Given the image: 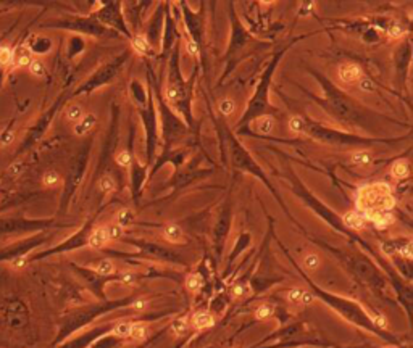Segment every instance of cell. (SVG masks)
<instances>
[{"mask_svg": "<svg viewBox=\"0 0 413 348\" xmlns=\"http://www.w3.org/2000/svg\"><path fill=\"white\" fill-rule=\"evenodd\" d=\"M394 205L392 190L384 182L363 186L357 194V208L360 213H389Z\"/></svg>", "mask_w": 413, "mask_h": 348, "instance_id": "6da1fadb", "label": "cell"}, {"mask_svg": "<svg viewBox=\"0 0 413 348\" xmlns=\"http://www.w3.org/2000/svg\"><path fill=\"white\" fill-rule=\"evenodd\" d=\"M337 74H339L341 81L345 82V84H352V82L358 81L363 76L360 66L357 63H352V62L341 63L339 68H337Z\"/></svg>", "mask_w": 413, "mask_h": 348, "instance_id": "7a4b0ae2", "label": "cell"}, {"mask_svg": "<svg viewBox=\"0 0 413 348\" xmlns=\"http://www.w3.org/2000/svg\"><path fill=\"white\" fill-rule=\"evenodd\" d=\"M362 218L373 222L378 229H384L394 222V216L391 213H362Z\"/></svg>", "mask_w": 413, "mask_h": 348, "instance_id": "3957f363", "label": "cell"}, {"mask_svg": "<svg viewBox=\"0 0 413 348\" xmlns=\"http://www.w3.org/2000/svg\"><path fill=\"white\" fill-rule=\"evenodd\" d=\"M32 62V52L31 48L26 45H21L18 48L13 50V58H12V65L18 66V68H24V66H29Z\"/></svg>", "mask_w": 413, "mask_h": 348, "instance_id": "277c9868", "label": "cell"}, {"mask_svg": "<svg viewBox=\"0 0 413 348\" xmlns=\"http://www.w3.org/2000/svg\"><path fill=\"white\" fill-rule=\"evenodd\" d=\"M95 123H97V120H95L94 114H84L76 124H74V129H73L74 134H76V136H86L87 132H90L94 129Z\"/></svg>", "mask_w": 413, "mask_h": 348, "instance_id": "5b68a950", "label": "cell"}, {"mask_svg": "<svg viewBox=\"0 0 413 348\" xmlns=\"http://www.w3.org/2000/svg\"><path fill=\"white\" fill-rule=\"evenodd\" d=\"M215 324V318L209 311H197L194 316H192V326L194 329H206V327H212Z\"/></svg>", "mask_w": 413, "mask_h": 348, "instance_id": "8992f818", "label": "cell"}, {"mask_svg": "<svg viewBox=\"0 0 413 348\" xmlns=\"http://www.w3.org/2000/svg\"><path fill=\"white\" fill-rule=\"evenodd\" d=\"M163 237L171 244H181L184 240V232L178 224H167L163 227Z\"/></svg>", "mask_w": 413, "mask_h": 348, "instance_id": "52a82bcc", "label": "cell"}, {"mask_svg": "<svg viewBox=\"0 0 413 348\" xmlns=\"http://www.w3.org/2000/svg\"><path fill=\"white\" fill-rule=\"evenodd\" d=\"M342 221L347 227H350L353 230H360L365 227V219L362 218L360 213H355V211H347L342 216Z\"/></svg>", "mask_w": 413, "mask_h": 348, "instance_id": "ba28073f", "label": "cell"}, {"mask_svg": "<svg viewBox=\"0 0 413 348\" xmlns=\"http://www.w3.org/2000/svg\"><path fill=\"white\" fill-rule=\"evenodd\" d=\"M371 163H373V155L367 150H358L350 155V164H353V166L367 168Z\"/></svg>", "mask_w": 413, "mask_h": 348, "instance_id": "9c48e42d", "label": "cell"}, {"mask_svg": "<svg viewBox=\"0 0 413 348\" xmlns=\"http://www.w3.org/2000/svg\"><path fill=\"white\" fill-rule=\"evenodd\" d=\"M275 128V120L268 114H263L260 118L253 121V129L260 132V134H270Z\"/></svg>", "mask_w": 413, "mask_h": 348, "instance_id": "30bf717a", "label": "cell"}, {"mask_svg": "<svg viewBox=\"0 0 413 348\" xmlns=\"http://www.w3.org/2000/svg\"><path fill=\"white\" fill-rule=\"evenodd\" d=\"M107 244H109V237H107L105 227H97L89 237V245L92 248H102Z\"/></svg>", "mask_w": 413, "mask_h": 348, "instance_id": "8fae6325", "label": "cell"}, {"mask_svg": "<svg viewBox=\"0 0 413 348\" xmlns=\"http://www.w3.org/2000/svg\"><path fill=\"white\" fill-rule=\"evenodd\" d=\"M134 218H136V214L133 213V210H129V208H121L118 210L117 213V222L115 224H118L121 229H125V227H129L131 224L134 222Z\"/></svg>", "mask_w": 413, "mask_h": 348, "instance_id": "7c38bea8", "label": "cell"}, {"mask_svg": "<svg viewBox=\"0 0 413 348\" xmlns=\"http://www.w3.org/2000/svg\"><path fill=\"white\" fill-rule=\"evenodd\" d=\"M408 174H410V166H408V161L405 160L395 161L391 166V176L395 179H405L408 178Z\"/></svg>", "mask_w": 413, "mask_h": 348, "instance_id": "4fadbf2b", "label": "cell"}, {"mask_svg": "<svg viewBox=\"0 0 413 348\" xmlns=\"http://www.w3.org/2000/svg\"><path fill=\"white\" fill-rule=\"evenodd\" d=\"M133 48L139 55H147L148 52H150V44H148L145 36L139 34V36L133 37Z\"/></svg>", "mask_w": 413, "mask_h": 348, "instance_id": "5bb4252c", "label": "cell"}, {"mask_svg": "<svg viewBox=\"0 0 413 348\" xmlns=\"http://www.w3.org/2000/svg\"><path fill=\"white\" fill-rule=\"evenodd\" d=\"M94 269L102 276H110L115 272V264L110 260H100L98 263L94 264Z\"/></svg>", "mask_w": 413, "mask_h": 348, "instance_id": "9a60e30c", "label": "cell"}, {"mask_svg": "<svg viewBox=\"0 0 413 348\" xmlns=\"http://www.w3.org/2000/svg\"><path fill=\"white\" fill-rule=\"evenodd\" d=\"M98 189H100V192H104L105 195H109L112 192H115V189H117V184H115V179L112 176H104L98 181Z\"/></svg>", "mask_w": 413, "mask_h": 348, "instance_id": "2e32d148", "label": "cell"}, {"mask_svg": "<svg viewBox=\"0 0 413 348\" xmlns=\"http://www.w3.org/2000/svg\"><path fill=\"white\" fill-rule=\"evenodd\" d=\"M186 288L189 290V292H199V290L202 288V277L200 274H189L186 277Z\"/></svg>", "mask_w": 413, "mask_h": 348, "instance_id": "e0dca14e", "label": "cell"}, {"mask_svg": "<svg viewBox=\"0 0 413 348\" xmlns=\"http://www.w3.org/2000/svg\"><path fill=\"white\" fill-rule=\"evenodd\" d=\"M65 114H67V120L71 121V123H78L82 116H84V113H82V108H81V105L78 103H73L70 105L67 111H65Z\"/></svg>", "mask_w": 413, "mask_h": 348, "instance_id": "ac0fdd59", "label": "cell"}, {"mask_svg": "<svg viewBox=\"0 0 413 348\" xmlns=\"http://www.w3.org/2000/svg\"><path fill=\"white\" fill-rule=\"evenodd\" d=\"M129 337L134 338V340H144L147 337V326L142 324V322H136V324L131 326Z\"/></svg>", "mask_w": 413, "mask_h": 348, "instance_id": "d6986e66", "label": "cell"}, {"mask_svg": "<svg viewBox=\"0 0 413 348\" xmlns=\"http://www.w3.org/2000/svg\"><path fill=\"white\" fill-rule=\"evenodd\" d=\"M303 266H305V269H308V271H317L321 266V258L317 253H308L303 258Z\"/></svg>", "mask_w": 413, "mask_h": 348, "instance_id": "ffe728a7", "label": "cell"}, {"mask_svg": "<svg viewBox=\"0 0 413 348\" xmlns=\"http://www.w3.org/2000/svg\"><path fill=\"white\" fill-rule=\"evenodd\" d=\"M12 58H13V50L8 45H0V66L5 68V66L12 65Z\"/></svg>", "mask_w": 413, "mask_h": 348, "instance_id": "44dd1931", "label": "cell"}, {"mask_svg": "<svg viewBox=\"0 0 413 348\" xmlns=\"http://www.w3.org/2000/svg\"><path fill=\"white\" fill-rule=\"evenodd\" d=\"M289 129H291L294 134H302L305 131V123L300 116H292V118L289 120Z\"/></svg>", "mask_w": 413, "mask_h": 348, "instance_id": "7402d4cb", "label": "cell"}, {"mask_svg": "<svg viewBox=\"0 0 413 348\" xmlns=\"http://www.w3.org/2000/svg\"><path fill=\"white\" fill-rule=\"evenodd\" d=\"M29 71L34 74L36 78H42V76H45V65L40 62V60L32 58V62L29 65Z\"/></svg>", "mask_w": 413, "mask_h": 348, "instance_id": "603a6c76", "label": "cell"}, {"mask_svg": "<svg viewBox=\"0 0 413 348\" xmlns=\"http://www.w3.org/2000/svg\"><path fill=\"white\" fill-rule=\"evenodd\" d=\"M271 314H273V306L270 305H260L257 310H255V318L260 319V321H265L268 318H271Z\"/></svg>", "mask_w": 413, "mask_h": 348, "instance_id": "cb8c5ba5", "label": "cell"}, {"mask_svg": "<svg viewBox=\"0 0 413 348\" xmlns=\"http://www.w3.org/2000/svg\"><path fill=\"white\" fill-rule=\"evenodd\" d=\"M171 330H173V334H175V335H183L186 330H187V319L186 318H179L176 321H173Z\"/></svg>", "mask_w": 413, "mask_h": 348, "instance_id": "d4e9b609", "label": "cell"}, {"mask_svg": "<svg viewBox=\"0 0 413 348\" xmlns=\"http://www.w3.org/2000/svg\"><path fill=\"white\" fill-rule=\"evenodd\" d=\"M115 161H117L121 168H129L133 158H131V153L128 150H121L117 153V156H115Z\"/></svg>", "mask_w": 413, "mask_h": 348, "instance_id": "484cf974", "label": "cell"}, {"mask_svg": "<svg viewBox=\"0 0 413 348\" xmlns=\"http://www.w3.org/2000/svg\"><path fill=\"white\" fill-rule=\"evenodd\" d=\"M42 182H44V186H45V187H55V186L60 182L59 172H55V171H47V172L44 174V178H42Z\"/></svg>", "mask_w": 413, "mask_h": 348, "instance_id": "4316f807", "label": "cell"}, {"mask_svg": "<svg viewBox=\"0 0 413 348\" xmlns=\"http://www.w3.org/2000/svg\"><path fill=\"white\" fill-rule=\"evenodd\" d=\"M165 98H167V100L170 102V103H176L178 100H179V89L175 86V84H171V86H168L167 89H165Z\"/></svg>", "mask_w": 413, "mask_h": 348, "instance_id": "83f0119b", "label": "cell"}, {"mask_svg": "<svg viewBox=\"0 0 413 348\" xmlns=\"http://www.w3.org/2000/svg\"><path fill=\"white\" fill-rule=\"evenodd\" d=\"M131 322H120L113 327V334L117 337H129V332H131Z\"/></svg>", "mask_w": 413, "mask_h": 348, "instance_id": "f1b7e54d", "label": "cell"}, {"mask_svg": "<svg viewBox=\"0 0 413 348\" xmlns=\"http://www.w3.org/2000/svg\"><path fill=\"white\" fill-rule=\"evenodd\" d=\"M105 230H107V237H109V242L110 240H118L123 236V229L118 224H109L105 227Z\"/></svg>", "mask_w": 413, "mask_h": 348, "instance_id": "f546056e", "label": "cell"}, {"mask_svg": "<svg viewBox=\"0 0 413 348\" xmlns=\"http://www.w3.org/2000/svg\"><path fill=\"white\" fill-rule=\"evenodd\" d=\"M218 108H220V111L225 114V116H229L231 113L236 110V105H234L233 100H229V98H223V100L220 102V105H218Z\"/></svg>", "mask_w": 413, "mask_h": 348, "instance_id": "4dcf8cb0", "label": "cell"}, {"mask_svg": "<svg viewBox=\"0 0 413 348\" xmlns=\"http://www.w3.org/2000/svg\"><path fill=\"white\" fill-rule=\"evenodd\" d=\"M358 87L363 90V92H375V82L371 81L370 78H360L358 79Z\"/></svg>", "mask_w": 413, "mask_h": 348, "instance_id": "1f68e13d", "label": "cell"}, {"mask_svg": "<svg viewBox=\"0 0 413 348\" xmlns=\"http://www.w3.org/2000/svg\"><path fill=\"white\" fill-rule=\"evenodd\" d=\"M303 292H305V290L297 288V287H295V288H291V290H289V294H287V300L291 302V303H300Z\"/></svg>", "mask_w": 413, "mask_h": 348, "instance_id": "d6a6232c", "label": "cell"}, {"mask_svg": "<svg viewBox=\"0 0 413 348\" xmlns=\"http://www.w3.org/2000/svg\"><path fill=\"white\" fill-rule=\"evenodd\" d=\"M247 292H249V287H247L245 284H234L233 285V288H231V294H233V297L234 298H241V297H244Z\"/></svg>", "mask_w": 413, "mask_h": 348, "instance_id": "836d02e7", "label": "cell"}, {"mask_svg": "<svg viewBox=\"0 0 413 348\" xmlns=\"http://www.w3.org/2000/svg\"><path fill=\"white\" fill-rule=\"evenodd\" d=\"M387 34H389L392 39H399V37H402L403 34H405V29H403L402 26H399V24H394V26H391L389 31H387Z\"/></svg>", "mask_w": 413, "mask_h": 348, "instance_id": "e575fe53", "label": "cell"}, {"mask_svg": "<svg viewBox=\"0 0 413 348\" xmlns=\"http://www.w3.org/2000/svg\"><path fill=\"white\" fill-rule=\"evenodd\" d=\"M186 50L191 53L192 56H199V45H197L195 40L192 39H189L187 42H186Z\"/></svg>", "mask_w": 413, "mask_h": 348, "instance_id": "d590c367", "label": "cell"}, {"mask_svg": "<svg viewBox=\"0 0 413 348\" xmlns=\"http://www.w3.org/2000/svg\"><path fill=\"white\" fill-rule=\"evenodd\" d=\"M397 250L400 252L402 256H405V258H411V244L410 242H407L403 247H399Z\"/></svg>", "mask_w": 413, "mask_h": 348, "instance_id": "8d00e7d4", "label": "cell"}, {"mask_svg": "<svg viewBox=\"0 0 413 348\" xmlns=\"http://www.w3.org/2000/svg\"><path fill=\"white\" fill-rule=\"evenodd\" d=\"M24 264H26V258H24V256H18V258H15V260L12 261V266H13L15 269H21V268H24Z\"/></svg>", "mask_w": 413, "mask_h": 348, "instance_id": "74e56055", "label": "cell"}, {"mask_svg": "<svg viewBox=\"0 0 413 348\" xmlns=\"http://www.w3.org/2000/svg\"><path fill=\"white\" fill-rule=\"evenodd\" d=\"M313 302H315V297H313L310 292H303L300 303H302V305H312Z\"/></svg>", "mask_w": 413, "mask_h": 348, "instance_id": "f35d334b", "label": "cell"}, {"mask_svg": "<svg viewBox=\"0 0 413 348\" xmlns=\"http://www.w3.org/2000/svg\"><path fill=\"white\" fill-rule=\"evenodd\" d=\"M121 282L126 284V285L134 284V274H131V272H125V274L121 276Z\"/></svg>", "mask_w": 413, "mask_h": 348, "instance_id": "ab89813d", "label": "cell"}, {"mask_svg": "<svg viewBox=\"0 0 413 348\" xmlns=\"http://www.w3.org/2000/svg\"><path fill=\"white\" fill-rule=\"evenodd\" d=\"M145 300H142V298H140V300H136L133 305H131V308L133 310H136V311H140V310H144L145 308Z\"/></svg>", "mask_w": 413, "mask_h": 348, "instance_id": "60d3db41", "label": "cell"}, {"mask_svg": "<svg viewBox=\"0 0 413 348\" xmlns=\"http://www.w3.org/2000/svg\"><path fill=\"white\" fill-rule=\"evenodd\" d=\"M375 322H376V324H378L379 327H383V329L387 326V322H386V318H384V316H376V318H375Z\"/></svg>", "mask_w": 413, "mask_h": 348, "instance_id": "b9f144b4", "label": "cell"}, {"mask_svg": "<svg viewBox=\"0 0 413 348\" xmlns=\"http://www.w3.org/2000/svg\"><path fill=\"white\" fill-rule=\"evenodd\" d=\"M2 140H4V144H10L12 140H13V134H12V132H8V134H5V136H4V139H2Z\"/></svg>", "mask_w": 413, "mask_h": 348, "instance_id": "7bdbcfd3", "label": "cell"}, {"mask_svg": "<svg viewBox=\"0 0 413 348\" xmlns=\"http://www.w3.org/2000/svg\"><path fill=\"white\" fill-rule=\"evenodd\" d=\"M303 7H305V10H303L302 13H308V12H312V8H313V2H310V4H305Z\"/></svg>", "mask_w": 413, "mask_h": 348, "instance_id": "ee69618b", "label": "cell"}, {"mask_svg": "<svg viewBox=\"0 0 413 348\" xmlns=\"http://www.w3.org/2000/svg\"><path fill=\"white\" fill-rule=\"evenodd\" d=\"M384 348H391V346H384Z\"/></svg>", "mask_w": 413, "mask_h": 348, "instance_id": "f6af8a7d", "label": "cell"}]
</instances>
